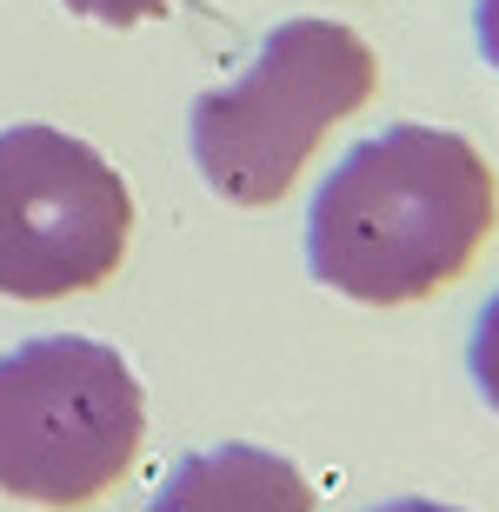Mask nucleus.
Masks as SVG:
<instances>
[{"mask_svg": "<svg viewBox=\"0 0 499 512\" xmlns=\"http://www.w3.org/2000/svg\"><path fill=\"white\" fill-rule=\"evenodd\" d=\"M373 47L340 20H287L260 40L240 80L193 100L187 147L207 187L233 207H273L313 147L373 100Z\"/></svg>", "mask_w": 499, "mask_h": 512, "instance_id": "2", "label": "nucleus"}, {"mask_svg": "<svg viewBox=\"0 0 499 512\" xmlns=\"http://www.w3.org/2000/svg\"><path fill=\"white\" fill-rule=\"evenodd\" d=\"M499 213L493 167L446 127H386L346 153L307 207L313 280L366 306L453 286Z\"/></svg>", "mask_w": 499, "mask_h": 512, "instance_id": "1", "label": "nucleus"}, {"mask_svg": "<svg viewBox=\"0 0 499 512\" xmlns=\"http://www.w3.org/2000/svg\"><path fill=\"white\" fill-rule=\"evenodd\" d=\"M167 0H67V14L107 20V27H134V20H154Z\"/></svg>", "mask_w": 499, "mask_h": 512, "instance_id": "7", "label": "nucleus"}, {"mask_svg": "<svg viewBox=\"0 0 499 512\" xmlns=\"http://www.w3.org/2000/svg\"><path fill=\"white\" fill-rule=\"evenodd\" d=\"M147 399L114 346L80 333L0 353V493L34 506H87L134 466Z\"/></svg>", "mask_w": 499, "mask_h": 512, "instance_id": "3", "label": "nucleus"}, {"mask_svg": "<svg viewBox=\"0 0 499 512\" xmlns=\"http://www.w3.org/2000/svg\"><path fill=\"white\" fill-rule=\"evenodd\" d=\"M473 20H480V54L499 67V0H480V14H473Z\"/></svg>", "mask_w": 499, "mask_h": 512, "instance_id": "8", "label": "nucleus"}, {"mask_svg": "<svg viewBox=\"0 0 499 512\" xmlns=\"http://www.w3.org/2000/svg\"><path fill=\"white\" fill-rule=\"evenodd\" d=\"M466 366H473V386L486 393V406L499 413V293L480 306V326H473V346H466Z\"/></svg>", "mask_w": 499, "mask_h": 512, "instance_id": "6", "label": "nucleus"}, {"mask_svg": "<svg viewBox=\"0 0 499 512\" xmlns=\"http://www.w3.org/2000/svg\"><path fill=\"white\" fill-rule=\"evenodd\" d=\"M366 512H460V506H440V499H386V506H366Z\"/></svg>", "mask_w": 499, "mask_h": 512, "instance_id": "9", "label": "nucleus"}, {"mask_svg": "<svg viewBox=\"0 0 499 512\" xmlns=\"http://www.w3.org/2000/svg\"><path fill=\"white\" fill-rule=\"evenodd\" d=\"M134 193L87 140L60 127L0 133V293L67 300L114 280Z\"/></svg>", "mask_w": 499, "mask_h": 512, "instance_id": "4", "label": "nucleus"}, {"mask_svg": "<svg viewBox=\"0 0 499 512\" xmlns=\"http://www.w3.org/2000/svg\"><path fill=\"white\" fill-rule=\"evenodd\" d=\"M147 512H313V486L293 459L227 439L180 459L147 499Z\"/></svg>", "mask_w": 499, "mask_h": 512, "instance_id": "5", "label": "nucleus"}]
</instances>
